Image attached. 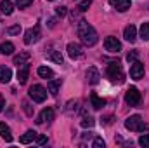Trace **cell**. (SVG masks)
Instances as JSON below:
<instances>
[{"instance_id": "4316f807", "label": "cell", "mask_w": 149, "mask_h": 148, "mask_svg": "<svg viewBox=\"0 0 149 148\" xmlns=\"http://www.w3.org/2000/svg\"><path fill=\"white\" fill-rule=\"evenodd\" d=\"M139 145L144 147V148H149V134H142L139 138Z\"/></svg>"}, {"instance_id": "5bb4252c", "label": "cell", "mask_w": 149, "mask_h": 148, "mask_svg": "<svg viewBox=\"0 0 149 148\" xmlns=\"http://www.w3.org/2000/svg\"><path fill=\"white\" fill-rule=\"evenodd\" d=\"M45 58H47L49 61H54V63H57V65H63V54H61L59 51H47V52H45Z\"/></svg>"}, {"instance_id": "e575fe53", "label": "cell", "mask_w": 149, "mask_h": 148, "mask_svg": "<svg viewBox=\"0 0 149 148\" xmlns=\"http://www.w3.org/2000/svg\"><path fill=\"white\" fill-rule=\"evenodd\" d=\"M37 143L40 145V147H42V145H45V143H47V138H45V136H38V138H37Z\"/></svg>"}, {"instance_id": "5b68a950", "label": "cell", "mask_w": 149, "mask_h": 148, "mask_svg": "<svg viewBox=\"0 0 149 148\" xmlns=\"http://www.w3.org/2000/svg\"><path fill=\"white\" fill-rule=\"evenodd\" d=\"M125 127L128 129V131H144V122H142V118H141V115H132V117H128L127 120H125Z\"/></svg>"}, {"instance_id": "2e32d148", "label": "cell", "mask_w": 149, "mask_h": 148, "mask_svg": "<svg viewBox=\"0 0 149 148\" xmlns=\"http://www.w3.org/2000/svg\"><path fill=\"white\" fill-rule=\"evenodd\" d=\"M35 140H37V132L30 129V131H26V132L19 138V143H21V145H28V143H31V141H35Z\"/></svg>"}, {"instance_id": "3957f363", "label": "cell", "mask_w": 149, "mask_h": 148, "mask_svg": "<svg viewBox=\"0 0 149 148\" xmlns=\"http://www.w3.org/2000/svg\"><path fill=\"white\" fill-rule=\"evenodd\" d=\"M28 94H30V98H31L35 103H43L45 98H47V89H45L43 85H40V84H35V85L30 87Z\"/></svg>"}, {"instance_id": "ba28073f", "label": "cell", "mask_w": 149, "mask_h": 148, "mask_svg": "<svg viewBox=\"0 0 149 148\" xmlns=\"http://www.w3.org/2000/svg\"><path fill=\"white\" fill-rule=\"evenodd\" d=\"M132 66H130V77L134 78V80H139V78H142L144 77V65L141 63V61H134V63H130Z\"/></svg>"}, {"instance_id": "d6986e66", "label": "cell", "mask_w": 149, "mask_h": 148, "mask_svg": "<svg viewBox=\"0 0 149 148\" xmlns=\"http://www.w3.org/2000/svg\"><path fill=\"white\" fill-rule=\"evenodd\" d=\"M10 78H12V72H10V68H7V66H0V82H2V84H7V82H10Z\"/></svg>"}, {"instance_id": "9c48e42d", "label": "cell", "mask_w": 149, "mask_h": 148, "mask_svg": "<svg viewBox=\"0 0 149 148\" xmlns=\"http://www.w3.org/2000/svg\"><path fill=\"white\" fill-rule=\"evenodd\" d=\"M68 56L71 58V59H80L81 56H83V51H81V47H80V44H68Z\"/></svg>"}, {"instance_id": "7402d4cb", "label": "cell", "mask_w": 149, "mask_h": 148, "mask_svg": "<svg viewBox=\"0 0 149 148\" xmlns=\"http://www.w3.org/2000/svg\"><path fill=\"white\" fill-rule=\"evenodd\" d=\"M0 52L5 54V56H10V54L14 52V44H12V42H3V44L0 45Z\"/></svg>"}, {"instance_id": "1f68e13d", "label": "cell", "mask_w": 149, "mask_h": 148, "mask_svg": "<svg viewBox=\"0 0 149 148\" xmlns=\"http://www.w3.org/2000/svg\"><path fill=\"white\" fill-rule=\"evenodd\" d=\"M127 61H128V63H134V61H137V51H132V52H128V54H127Z\"/></svg>"}, {"instance_id": "30bf717a", "label": "cell", "mask_w": 149, "mask_h": 148, "mask_svg": "<svg viewBox=\"0 0 149 148\" xmlns=\"http://www.w3.org/2000/svg\"><path fill=\"white\" fill-rule=\"evenodd\" d=\"M54 120V110L52 108H43L42 113L38 115L37 124H43V122H52Z\"/></svg>"}, {"instance_id": "cb8c5ba5", "label": "cell", "mask_w": 149, "mask_h": 148, "mask_svg": "<svg viewBox=\"0 0 149 148\" xmlns=\"http://www.w3.org/2000/svg\"><path fill=\"white\" fill-rule=\"evenodd\" d=\"M38 75H40L42 78H52V77H54V72H52L49 66H40V68H38Z\"/></svg>"}, {"instance_id": "74e56055", "label": "cell", "mask_w": 149, "mask_h": 148, "mask_svg": "<svg viewBox=\"0 0 149 148\" xmlns=\"http://www.w3.org/2000/svg\"><path fill=\"white\" fill-rule=\"evenodd\" d=\"M109 2H111V5H113V4H114V2H116V0H109Z\"/></svg>"}, {"instance_id": "6da1fadb", "label": "cell", "mask_w": 149, "mask_h": 148, "mask_svg": "<svg viewBox=\"0 0 149 148\" xmlns=\"http://www.w3.org/2000/svg\"><path fill=\"white\" fill-rule=\"evenodd\" d=\"M78 37H80V40H81L85 45H88V47L95 45V44H97V40H99L97 32L94 30V26H92V25H88V23H87V21H83V19L78 23Z\"/></svg>"}, {"instance_id": "9a60e30c", "label": "cell", "mask_w": 149, "mask_h": 148, "mask_svg": "<svg viewBox=\"0 0 149 148\" xmlns=\"http://www.w3.org/2000/svg\"><path fill=\"white\" fill-rule=\"evenodd\" d=\"M90 105H92L94 110H101V108L106 105V101H104L102 98H99L95 92H92V94H90Z\"/></svg>"}, {"instance_id": "836d02e7", "label": "cell", "mask_w": 149, "mask_h": 148, "mask_svg": "<svg viewBox=\"0 0 149 148\" xmlns=\"http://www.w3.org/2000/svg\"><path fill=\"white\" fill-rule=\"evenodd\" d=\"M111 120H113V117H111V115H106L104 118H101V122H102L104 125H109V124H111Z\"/></svg>"}, {"instance_id": "d4e9b609", "label": "cell", "mask_w": 149, "mask_h": 148, "mask_svg": "<svg viewBox=\"0 0 149 148\" xmlns=\"http://www.w3.org/2000/svg\"><path fill=\"white\" fill-rule=\"evenodd\" d=\"M141 38L142 40H149V23H142V26H141Z\"/></svg>"}, {"instance_id": "f546056e", "label": "cell", "mask_w": 149, "mask_h": 148, "mask_svg": "<svg viewBox=\"0 0 149 148\" xmlns=\"http://www.w3.org/2000/svg\"><path fill=\"white\" fill-rule=\"evenodd\" d=\"M30 4H33V0H17V2H16V5H17L19 9H24V7H28Z\"/></svg>"}, {"instance_id": "52a82bcc", "label": "cell", "mask_w": 149, "mask_h": 148, "mask_svg": "<svg viewBox=\"0 0 149 148\" xmlns=\"http://www.w3.org/2000/svg\"><path fill=\"white\" fill-rule=\"evenodd\" d=\"M38 38H40V26H33V28L26 30V33H24V44L31 45V44L38 42Z\"/></svg>"}, {"instance_id": "7c38bea8", "label": "cell", "mask_w": 149, "mask_h": 148, "mask_svg": "<svg viewBox=\"0 0 149 148\" xmlns=\"http://www.w3.org/2000/svg\"><path fill=\"white\" fill-rule=\"evenodd\" d=\"M28 75H30V65L24 63V65H21V68L17 70V80H19L21 85L28 82Z\"/></svg>"}, {"instance_id": "f35d334b", "label": "cell", "mask_w": 149, "mask_h": 148, "mask_svg": "<svg viewBox=\"0 0 149 148\" xmlns=\"http://www.w3.org/2000/svg\"><path fill=\"white\" fill-rule=\"evenodd\" d=\"M47 2H54V0H47Z\"/></svg>"}, {"instance_id": "8992f818", "label": "cell", "mask_w": 149, "mask_h": 148, "mask_svg": "<svg viewBox=\"0 0 149 148\" xmlns=\"http://www.w3.org/2000/svg\"><path fill=\"white\" fill-rule=\"evenodd\" d=\"M104 47H106L108 52H113V54L116 52V54H118V52L121 51V42H120L116 37H106V40H104Z\"/></svg>"}, {"instance_id": "4dcf8cb0", "label": "cell", "mask_w": 149, "mask_h": 148, "mask_svg": "<svg viewBox=\"0 0 149 148\" xmlns=\"http://www.w3.org/2000/svg\"><path fill=\"white\" fill-rule=\"evenodd\" d=\"M66 12H68V11H66V7H64V5L56 7V14H57L59 18H64V16H66Z\"/></svg>"}, {"instance_id": "f1b7e54d", "label": "cell", "mask_w": 149, "mask_h": 148, "mask_svg": "<svg viewBox=\"0 0 149 148\" xmlns=\"http://www.w3.org/2000/svg\"><path fill=\"white\" fill-rule=\"evenodd\" d=\"M95 124V120L92 118V117H85L83 120H81V127H92Z\"/></svg>"}, {"instance_id": "ac0fdd59", "label": "cell", "mask_w": 149, "mask_h": 148, "mask_svg": "<svg viewBox=\"0 0 149 148\" xmlns=\"http://www.w3.org/2000/svg\"><path fill=\"white\" fill-rule=\"evenodd\" d=\"M0 11H2V14L10 16V14H12V11H14L12 2H10V0H2V2H0Z\"/></svg>"}, {"instance_id": "484cf974", "label": "cell", "mask_w": 149, "mask_h": 148, "mask_svg": "<svg viewBox=\"0 0 149 148\" xmlns=\"http://www.w3.org/2000/svg\"><path fill=\"white\" fill-rule=\"evenodd\" d=\"M92 5V0H80V4H78V9L81 11V12H85V11H88V7Z\"/></svg>"}, {"instance_id": "44dd1931", "label": "cell", "mask_w": 149, "mask_h": 148, "mask_svg": "<svg viewBox=\"0 0 149 148\" xmlns=\"http://www.w3.org/2000/svg\"><path fill=\"white\" fill-rule=\"evenodd\" d=\"M28 59H30V52H19L17 56H14V65H24V63H28Z\"/></svg>"}, {"instance_id": "7a4b0ae2", "label": "cell", "mask_w": 149, "mask_h": 148, "mask_svg": "<svg viewBox=\"0 0 149 148\" xmlns=\"http://www.w3.org/2000/svg\"><path fill=\"white\" fill-rule=\"evenodd\" d=\"M106 75L111 82H116V84H123L125 80V75H123V70H121V65L116 61V63H111L108 65V70H106Z\"/></svg>"}, {"instance_id": "4fadbf2b", "label": "cell", "mask_w": 149, "mask_h": 148, "mask_svg": "<svg viewBox=\"0 0 149 148\" xmlns=\"http://www.w3.org/2000/svg\"><path fill=\"white\" fill-rule=\"evenodd\" d=\"M87 78H88V82H90L92 85L99 84V78H101V75H99V70H97L95 66L88 68V70H87Z\"/></svg>"}, {"instance_id": "e0dca14e", "label": "cell", "mask_w": 149, "mask_h": 148, "mask_svg": "<svg viewBox=\"0 0 149 148\" xmlns=\"http://www.w3.org/2000/svg\"><path fill=\"white\" fill-rule=\"evenodd\" d=\"M0 136L7 141V143H10L12 141V134H10V127L5 124V122H0Z\"/></svg>"}, {"instance_id": "8fae6325", "label": "cell", "mask_w": 149, "mask_h": 148, "mask_svg": "<svg viewBox=\"0 0 149 148\" xmlns=\"http://www.w3.org/2000/svg\"><path fill=\"white\" fill-rule=\"evenodd\" d=\"M123 37H125L127 42L134 44V42H135V38H137V28H135L134 25H128V26L123 30Z\"/></svg>"}, {"instance_id": "8d00e7d4", "label": "cell", "mask_w": 149, "mask_h": 148, "mask_svg": "<svg viewBox=\"0 0 149 148\" xmlns=\"http://www.w3.org/2000/svg\"><path fill=\"white\" fill-rule=\"evenodd\" d=\"M3 106H5V103H3V99H2V98H0V111L3 110Z\"/></svg>"}, {"instance_id": "d590c367", "label": "cell", "mask_w": 149, "mask_h": 148, "mask_svg": "<svg viewBox=\"0 0 149 148\" xmlns=\"http://www.w3.org/2000/svg\"><path fill=\"white\" fill-rule=\"evenodd\" d=\"M23 106H24V111H26V113H28V115H31V113H33V111H31V108H30V105H28V103H26V101H24V103H23Z\"/></svg>"}, {"instance_id": "83f0119b", "label": "cell", "mask_w": 149, "mask_h": 148, "mask_svg": "<svg viewBox=\"0 0 149 148\" xmlns=\"http://www.w3.org/2000/svg\"><path fill=\"white\" fill-rule=\"evenodd\" d=\"M7 33H9V35H19V33H21V26H19V25H14V26L7 28Z\"/></svg>"}, {"instance_id": "277c9868", "label": "cell", "mask_w": 149, "mask_h": 148, "mask_svg": "<svg viewBox=\"0 0 149 148\" xmlns=\"http://www.w3.org/2000/svg\"><path fill=\"white\" fill-rule=\"evenodd\" d=\"M141 101H142V96H141L139 89L137 87H130L127 91V94H125V103L130 105V106H137Z\"/></svg>"}, {"instance_id": "ffe728a7", "label": "cell", "mask_w": 149, "mask_h": 148, "mask_svg": "<svg viewBox=\"0 0 149 148\" xmlns=\"http://www.w3.org/2000/svg\"><path fill=\"white\" fill-rule=\"evenodd\" d=\"M113 5L116 7V11H120V12H125V11H128V9H130L132 2H130V0H116Z\"/></svg>"}, {"instance_id": "603a6c76", "label": "cell", "mask_w": 149, "mask_h": 148, "mask_svg": "<svg viewBox=\"0 0 149 148\" xmlns=\"http://www.w3.org/2000/svg\"><path fill=\"white\" fill-rule=\"evenodd\" d=\"M59 87H61V80H59V78H57V80H50V82H49V92H50L52 96H57Z\"/></svg>"}, {"instance_id": "d6a6232c", "label": "cell", "mask_w": 149, "mask_h": 148, "mask_svg": "<svg viewBox=\"0 0 149 148\" xmlns=\"http://www.w3.org/2000/svg\"><path fill=\"white\" fill-rule=\"evenodd\" d=\"M104 147H106V143H104L102 138H95L94 140V148H104Z\"/></svg>"}]
</instances>
